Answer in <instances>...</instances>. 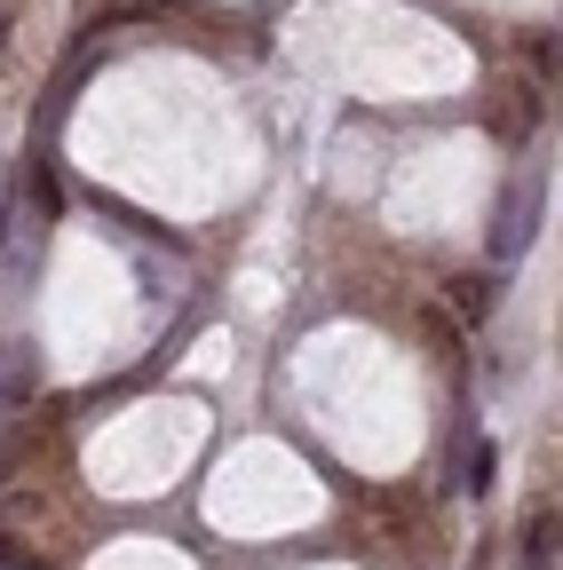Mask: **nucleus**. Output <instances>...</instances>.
Segmentation results:
<instances>
[{
    "mask_svg": "<svg viewBox=\"0 0 563 570\" xmlns=\"http://www.w3.org/2000/svg\"><path fill=\"white\" fill-rule=\"evenodd\" d=\"M540 206H547V183L524 167V175H508V190H501V206H492V230H484V246H492V262H516L532 238H540Z\"/></svg>",
    "mask_w": 563,
    "mask_h": 570,
    "instance_id": "nucleus-1",
    "label": "nucleus"
},
{
    "mask_svg": "<svg viewBox=\"0 0 563 570\" xmlns=\"http://www.w3.org/2000/svg\"><path fill=\"white\" fill-rule=\"evenodd\" d=\"M540 127V88L532 80H501V96H492V135L501 142H524Z\"/></svg>",
    "mask_w": 563,
    "mask_h": 570,
    "instance_id": "nucleus-2",
    "label": "nucleus"
},
{
    "mask_svg": "<svg viewBox=\"0 0 563 570\" xmlns=\"http://www.w3.org/2000/svg\"><path fill=\"white\" fill-rule=\"evenodd\" d=\"M516 539H524V570H555L563 562V508H532Z\"/></svg>",
    "mask_w": 563,
    "mask_h": 570,
    "instance_id": "nucleus-3",
    "label": "nucleus"
},
{
    "mask_svg": "<svg viewBox=\"0 0 563 570\" xmlns=\"http://www.w3.org/2000/svg\"><path fill=\"white\" fill-rule=\"evenodd\" d=\"M25 396H40V348L9 341V348H0V412H17Z\"/></svg>",
    "mask_w": 563,
    "mask_h": 570,
    "instance_id": "nucleus-4",
    "label": "nucleus"
},
{
    "mask_svg": "<svg viewBox=\"0 0 563 570\" xmlns=\"http://www.w3.org/2000/svg\"><path fill=\"white\" fill-rule=\"evenodd\" d=\"M492 302H501V277H453V309H460L468 325H484Z\"/></svg>",
    "mask_w": 563,
    "mask_h": 570,
    "instance_id": "nucleus-5",
    "label": "nucleus"
},
{
    "mask_svg": "<svg viewBox=\"0 0 563 570\" xmlns=\"http://www.w3.org/2000/svg\"><path fill=\"white\" fill-rule=\"evenodd\" d=\"M492 468H501L492 436H460V491H492Z\"/></svg>",
    "mask_w": 563,
    "mask_h": 570,
    "instance_id": "nucleus-6",
    "label": "nucleus"
},
{
    "mask_svg": "<svg viewBox=\"0 0 563 570\" xmlns=\"http://www.w3.org/2000/svg\"><path fill=\"white\" fill-rule=\"evenodd\" d=\"M25 206L40 214V223H56V206H64V198H56V175H48V167H32V175H25Z\"/></svg>",
    "mask_w": 563,
    "mask_h": 570,
    "instance_id": "nucleus-7",
    "label": "nucleus"
},
{
    "mask_svg": "<svg viewBox=\"0 0 563 570\" xmlns=\"http://www.w3.org/2000/svg\"><path fill=\"white\" fill-rule=\"evenodd\" d=\"M17 452H25V428H17V420H0V483H9V468H17Z\"/></svg>",
    "mask_w": 563,
    "mask_h": 570,
    "instance_id": "nucleus-8",
    "label": "nucleus"
},
{
    "mask_svg": "<svg viewBox=\"0 0 563 570\" xmlns=\"http://www.w3.org/2000/svg\"><path fill=\"white\" fill-rule=\"evenodd\" d=\"M9 40H17V0H0V63H9Z\"/></svg>",
    "mask_w": 563,
    "mask_h": 570,
    "instance_id": "nucleus-9",
    "label": "nucleus"
},
{
    "mask_svg": "<svg viewBox=\"0 0 563 570\" xmlns=\"http://www.w3.org/2000/svg\"><path fill=\"white\" fill-rule=\"evenodd\" d=\"M0 238H9V175H0Z\"/></svg>",
    "mask_w": 563,
    "mask_h": 570,
    "instance_id": "nucleus-10",
    "label": "nucleus"
}]
</instances>
